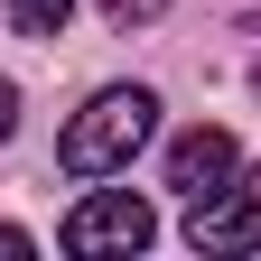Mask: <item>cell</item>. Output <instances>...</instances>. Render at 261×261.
<instances>
[{
  "instance_id": "obj_1",
  "label": "cell",
  "mask_w": 261,
  "mask_h": 261,
  "mask_svg": "<svg viewBox=\"0 0 261 261\" xmlns=\"http://www.w3.org/2000/svg\"><path fill=\"white\" fill-rule=\"evenodd\" d=\"M149 130H159V93H149V84H103L75 121H65L56 168H65V177H121L130 159L149 149Z\"/></svg>"
},
{
  "instance_id": "obj_2",
  "label": "cell",
  "mask_w": 261,
  "mask_h": 261,
  "mask_svg": "<svg viewBox=\"0 0 261 261\" xmlns=\"http://www.w3.org/2000/svg\"><path fill=\"white\" fill-rule=\"evenodd\" d=\"M56 243L75 252V261H103V252H149V243H159V215H149V196H130V187H93L84 205L56 224Z\"/></svg>"
},
{
  "instance_id": "obj_3",
  "label": "cell",
  "mask_w": 261,
  "mask_h": 261,
  "mask_svg": "<svg viewBox=\"0 0 261 261\" xmlns=\"http://www.w3.org/2000/svg\"><path fill=\"white\" fill-rule=\"evenodd\" d=\"M187 243L196 252H261V168H233L215 196L187 205Z\"/></svg>"
},
{
  "instance_id": "obj_4",
  "label": "cell",
  "mask_w": 261,
  "mask_h": 261,
  "mask_svg": "<svg viewBox=\"0 0 261 261\" xmlns=\"http://www.w3.org/2000/svg\"><path fill=\"white\" fill-rule=\"evenodd\" d=\"M233 168H243V149H233V130H215V121H196V130L168 140V187L187 196V205H196V196H215Z\"/></svg>"
},
{
  "instance_id": "obj_5",
  "label": "cell",
  "mask_w": 261,
  "mask_h": 261,
  "mask_svg": "<svg viewBox=\"0 0 261 261\" xmlns=\"http://www.w3.org/2000/svg\"><path fill=\"white\" fill-rule=\"evenodd\" d=\"M65 19H75V0H10L19 38H65Z\"/></svg>"
},
{
  "instance_id": "obj_6",
  "label": "cell",
  "mask_w": 261,
  "mask_h": 261,
  "mask_svg": "<svg viewBox=\"0 0 261 261\" xmlns=\"http://www.w3.org/2000/svg\"><path fill=\"white\" fill-rule=\"evenodd\" d=\"M112 10V28H130V19H159V0H103Z\"/></svg>"
},
{
  "instance_id": "obj_7",
  "label": "cell",
  "mask_w": 261,
  "mask_h": 261,
  "mask_svg": "<svg viewBox=\"0 0 261 261\" xmlns=\"http://www.w3.org/2000/svg\"><path fill=\"white\" fill-rule=\"evenodd\" d=\"M10 130H19V84L0 75V140H10Z\"/></svg>"
},
{
  "instance_id": "obj_8",
  "label": "cell",
  "mask_w": 261,
  "mask_h": 261,
  "mask_svg": "<svg viewBox=\"0 0 261 261\" xmlns=\"http://www.w3.org/2000/svg\"><path fill=\"white\" fill-rule=\"evenodd\" d=\"M252 84H261V65H252Z\"/></svg>"
}]
</instances>
